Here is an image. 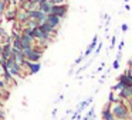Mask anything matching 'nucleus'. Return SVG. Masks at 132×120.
Returning <instances> with one entry per match:
<instances>
[{"label": "nucleus", "mask_w": 132, "mask_h": 120, "mask_svg": "<svg viewBox=\"0 0 132 120\" xmlns=\"http://www.w3.org/2000/svg\"><path fill=\"white\" fill-rule=\"evenodd\" d=\"M112 114H115L118 119H125L128 116V110H126V107L123 105H117L112 109Z\"/></svg>", "instance_id": "2"}, {"label": "nucleus", "mask_w": 132, "mask_h": 120, "mask_svg": "<svg viewBox=\"0 0 132 120\" xmlns=\"http://www.w3.org/2000/svg\"><path fill=\"white\" fill-rule=\"evenodd\" d=\"M38 10H41L43 13H46V14H48L50 12H51V4L48 3V0H46V2H43V3H38Z\"/></svg>", "instance_id": "5"}, {"label": "nucleus", "mask_w": 132, "mask_h": 120, "mask_svg": "<svg viewBox=\"0 0 132 120\" xmlns=\"http://www.w3.org/2000/svg\"><path fill=\"white\" fill-rule=\"evenodd\" d=\"M38 28H40L43 33H47V34H51V33H54V27H51L48 23H47V21L38 24Z\"/></svg>", "instance_id": "6"}, {"label": "nucleus", "mask_w": 132, "mask_h": 120, "mask_svg": "<svg viewBox=\"0 0 132 120\" xmlns=\"http://www.w3.org/2000/svg\"><path fill=\"white\" fill-rule=\"evenodd\" d=\"M2 52H3V54H2V55H3V58H6V59H7V58L12 55V48H10V44H6V45L3 47V51H2Z\"/></svg>", "instance_id": "9"}, {"label": "nucleus", "mask_w": 132, "mask_h": 120, "mask_svg": "<svg viewBox=\"0 0 132 120\" xmlns=\"http://www.w3.org/2000/svg\"><path fill=\"white\" fill-rule=\"evenodd\" d=\"M46 21H47V23H48L51 27H54V28H55V27L60 24L61 17H58V16L54 14V13H48V14H47V17H46Z\"/></svg>", "instance_id": "4"}, {"label": "nucleus", "mask_w": 132, "mask_h": 120, "mask_svg": "<svg viewBox=\"0 0 132 120\" xmlns=\"http://www.w3.org/2000/svg\"><path fill=\"white\" fill-rule=\"evenodd\" d=\"M102 117L105 120H114V114L109 113V110H104L102 112Z\"/></svg>", "instance_id": "10"}, {"label": "nucleus", "mask_w": 132, "mask_h": 120, "mask_svg": "<svg viewBox=\"0 0 132 120\" xmlns=\"http://www.w3.org/2000/svg\"><path fill=\"white\" fill-rule=\"evenodd\" d=\"M125 2H128V0H125Z\"/></svg>", "instance_id": "18"}, {"label": "nucleus", "mask_w": 132, "mask_h": 120, "mask_svg": "<svg viewBox=\"0 0 132 120\" xmlns=\"http://www.w3.org/2000/svg\"><path fill=\"white\" fill-rule=\"evenodd\" d=\"M132 96V88L131 86H125V88H122V92H121V97H129Z\"/></svg>", "instance_id": "7"}, {"label": "nucleus", "mask_w": 132, "mask_h": 120, "mask_svg": "<svg viewBox=\"0 0 132 120\" xmlns=\"http://www.w3.org/2000/svg\"><path fill=\"white\" fill-rule=\"evenodd\" d=\"M29 16H30V18H33V20L37 21L38 24L44 23V21H46V17H47L46 13H43L38 9H34V10H31V12H29Z\"/></svg>", "instance_id": "1"}, {"label": "nucleus", "mask_w": 132, "mask_h": 120, "mask_svg": "<svg viewBox=\"0 0 132 120\" xmlns=\"http://www.w3.org/2000/svg\"><path fill=\"white\" fill-rule=\"evenodd\" d=\"M14 48L21 49V40H20V37H16V40H14Z\"/></svg>", "instance_id": "11"}, {"label": "nucleus", "mask_w": 132, "mask_h": 120, "mask_svg": "<svg viewBox=\"0 0 132 120\" xmlns=\"http://www.w3.org/2000/svg\"><path fill=\"white\" fill-rule=\"evenodd\" d=\"M122 88H125V85H123L122 82H119L117 86H114V89H122Z\"/></svg>", "instance_id": "12"}, {"label": "nucleus", "mask_w": 132, "mask_h": 120, "mask_svg": "<svg viewBox=\"0 0 132 120\" xmlns=\"http://www.w3.org/2000/svg\"><path fill=\"white\" fill-rule=\"evenodd\" d=\"M3 85H4V83L2 82V81H0V88H3Z\"/></svg>", "instance_id": "16"}, {"label": "nucleus", "mask_w": 132, "mask_h": 120, "mask_svg": "<svg viewBox=\"0 0 132 120\" xmlns=\"http://www.w3.org/2000/svg\"><path fill=\"white\" fill-rule=\"evenodd\" d=\"M17 18H19L20 21H23V23H24V21H27V20L30 18L29 12H27V10H23V12H20V13L17 14Z\"/></svg>", "instance_id": "8"}, {"label": "nucleus", "mask_w": 132, "mask_h": 120, "mask_svg": "<svg viewBox=\"0 0 132 120\" xmlns=\"http://www.w3.org/2000/svg\"><path fill=\"white\" fill-rule=\"evenodd\" d=\"M50 13H54L58 17H64L67 13V6L65 4H51V12Z\"/></svg>", "instance_id": "3"}, {"label": "nucleus", "mask_w": 132, "mask_h": 120, "mask_svg": "<svg viewBox=\"0 0 132 120\" xmlns=\"http://www.w3.org/2000/svg\"><path fill=\"white\" fill-rule=\"evenodd\" d=\"M122 30H123V31H126V30H128V26H126V24H123V26H122Z\"/></svg>", "instance_id": "15"}, {"label": "nucleus", "mask_w": 132, "mask_h": 120, "mask_svg": "<svg viewBox=\"0 0 132 120\" xmlns=\"http://www.w3.org/2000/svg\"><path fill=\"white\" fill-rule=\"evenodd\" d=\"M3 10H4V3L2 2V0H0V14L3 13Z\"/></svg>", "instance_id": "14"}, {"label": "nucleus", "mask_w": 132, "mask_h": 120, "mask_svg": "<svg viewBox=\"0 0 132 120\" xmlns=\"http://www.w3.org/2000/svg\"><path fill=\"white\" fill-rule=\"evenodd\" d=\"M0 64H3V62H2V61H0Z\"/></svg>", "instance_id": "17"}, {"label": "nucleus", "mask_w": 132, "mask_h": 120, "mask_svg": "<svg viewBox=\"0 0 132 120\" xmlns=\"http://www.w3.org/2000/svg\"><path fill=\"white\" fill-rule=\"evenodd\" d=\"M13 17H16V13L14 12H12V13H7V18H13Z\"/></svg>", "instance_id": "13"}]
</instances>
